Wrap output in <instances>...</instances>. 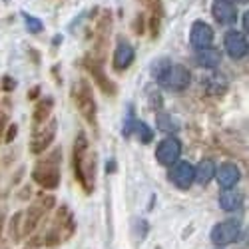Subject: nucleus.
<instances>
[{
  "instance_id": "nucleus-20",
  "label": "nucleus",
  "mask_w": 249,
  "mask_h": 249,
  "mask_svg": "<svg viewBox=\"0 0 249 249\" xmlns=\"http://www.w3.org/2000/svg\"><path fill=\"white\" fill-rule=\"evenodd\" d=\"M196 62H197V66H201L205 70H215L221 64V52L212 48V46L199 48L196 52Z\"/></svg>"
},
{
  "instance_id": "nucleus-8",
  "label": "nucleus",
  "mask_w": 249,
  "mask_h": 249,
  "mask_svg": "<svg viewBox=\"0 0 249 249\" xmlns=\"http://www.w3.org/2000/svg\"><path fill=\"white\" fill-rule=\"evenodd\" d=\"M82 66H84V70L92 76L94 80V84L98 86V90H102L106 96H116L118 94V86H116V82H112L108 78V74L104 72V62L92 58L90 54L82 60Z\"/></svg>"
},
{
  "instance_id": "nucleus-11",
  "label": "nucleus",
  "mask_w": 249,
  "mask_h": 249,
  "mask_svg": "<svg viewBox=\"0 0 249 249\" xmlns=\"http://www.w3.org/2000/svg\"><path fill=\"white\" fill-rule=\"evenodd\" d=\"M179 156H181V142L174 136L163 138L156 148V160L160 165H165V168L174 165L179 160Z\"/></svg>"
},
{
  "instance_id": "nucleus-29",
  "label": "nucleus",
  "mask_w": 249,
  "mask_h": 249,
  "mask_svg": "<svg viewBox=\"0 0 249 249\" xmlns=\"http://www.w3.org/2000/svg\"><path fill=\"white\" fill-rule=\"evenodd\" d=\"M0 88H2L4 92H14L16 90V80L12 76H2V84H0Z\"/></svg>"
},
{
  "instance_id": "nucleus-30",
  "label": "nucleus",
  "mask_w": 249,
  "mask_h": 249,
  "mask_svg": "<svg viewBox=\"0 0 249 249\" xmlns=\"http://www.w3.org/2000/svg\"><path fill=\"white\" fill-rule=\"evenodd\" d=\"M160 20L161 16L160 14H152L150 16V30H152V38H156L160 34Z\"/></svg>"
},
{
  "instance_id": "nucleus-24",
  "label": "nucleus",
  "mask_w": 249,
  "mask_h": 249,
  "mask_svg": "<svg viewBox=\"0 0 249 249\" xmlns=\"http://www.w3.org/2000/svg\"><path fill=\"white\" fill-rule=\"evenodd\" d=\"M205 90L210 94H223L227 90V82L219 76H210L205 78Z\"/></svg>"
},
{
  "instance_id": "nucleus-22",
  "label": "nucleus",
  "mask_w": 249,
  "mask_h": 249,
  "mask_svg": "<svg viewBox=\"0 0 249 249\" xmlns=\"http://www.w3.org/2000/svg\"><path fill=\"white\" fill-rule=\"evenodd\" d=\"M156 126H158V130H160V132L170 134V136L179 132V124H178L170 114H165V112L156 114Z\"/></svg>"
},
{
  "instance_id": "nucleus-6",
  "label": "nucleus",
  "mask_w": 249,
  "mask_h": 249,
  "mask_svg": "<svg viewBox=\"0 0 249 249\" xmlns=\"http://www.w3.org/2000/svg\"><path fill=\"white\" fill-rule=\"evenodd\" d=\"M58 132V120L50 118L48 122L40 124V126H32V136L28 142V150L34 156H42L44 152H48V148L54 143Z\"/></svg>"
},
{
  "instance_id": "nucleus-33",
  "label": "nucleus",
  "mask_w": 249,
  "mask_h": 249,
  "mask_svg": "<svg viewBox=\"0 0 249 249\" xmlns=\"http://www.w3.org/2000/svg\"><path fill=\"white\" fill-rule=\"evenodd\" d=\"M6 126H8V116H6V112L0 110V142H2V138H4Z\"/></svg>"
},
{
  "instance_id": "nucleus-12",
  "label": "nucleus",
  "mask_w": 249,
  "mask_h": 249,
  "mask_svg": "<svg viewBox=\"0 0 249 249\" xmlns=\"http://www.w3.org/2000/svg\"><path fill=\"white\" fill-rule=\"evenodd\" d=\"M168 179L176 185L178 190H190L194 183V165L190 161H176L174 165H170L168 172Z\"/></svg>"
},
{
  "instance_id": "nucleus-23",
  "label": "nucleus",
  "mask_w": 249,
  "mask_h": 249,
  "mask_svg": "<svg viewBox=\"0 0 249 249\" xmlns=\"http://www.w3.org/2000/svg\"><path fill=\"white\" fill-rule=\"evenodd\" d=\"M136 122H138V118H136L134 106H132V104H128L126 118H124V128H122V136H124V138H130V136L134 134V130H136Z\"/></svg>"
},
{
  "instance_id": "nucleus-18",
  "label": "nucleus",
  "mask_w": 249,
  "mask_h": 249,
  "mask_svg": "<svg viewBox=\"0 0 249 249\" xmlns=\"http://www.w3.org/2000/svg\"><path fill=\"white\" fill-rule=\"evenodd\" d=\"M52 112H54V98L52 96L40 98L32 112V126H40V124L48 122L52 118Z\"/></svg>"
},
{
  "instance_id": "nucleus-34",
  "label": "nucleus",
  "mask_w": 249,
  "mask_h": 249,
  "mask_svg": "<svg viewBox=\"0 0 249 249\" xmlns=\"http://www.w3.org/2000/svg\"><path fill=\"white\" fill-rule=\"evenodd\" d=\"M40 96V86H34L30 92H28V100H36Z\"/></svg>"
},
{
  "instance_id": "nucleus-21",
  "label": "nucleus",
  "mask_w": 249,
  "mask_h": 249,
  "mask_svg": "<svg viewBox=\"0 0 249 249\" xmlns=\"http://www.w3.org/2000/svg\"><path fill=\"white\" fill-rule=\"evenodd\" d=\"M215 161L210 160V158H205L201 160L196 168H194V181H197L199 185H207L213 178H215Z\"/></svg>"
},
{
  "instance_id": "nucleus-9",
  "label": "nucleus",
  "mask_w": 249,
  "mask_h": 249,
  "mask_svg": "<svg viewBox=\"0 0 249 249\" xmlns=\"http://www.w3.org/2000/svg\"><path fill=\"white\" fill-rule=\"evenodd\" d=\"M212 243L217 247H225V245H231L241 237V223L239 219L231 217V219H223L219 223H215L212 227Z\"/></svg>"
},
{
  "instance_id": "nucleus-27",
  "label": "nucleus",
  "mask_w": 249,
  "mask_h": 249,
  "mask_svg": "<svg viewBox=\"0 0 249 249\" xmlns=\"http://www.w3.org/2000/svg\"><path fill=\"white\" fill-rule=\"evenodd\" d=\"M20 219H22V212L14 213L12 219H10V239L14 243H18L20 239H22V233H20Z\"/></svg>"
},
{
  "instance_id": "nucleus-7",
  "label": "nucleus",
  "mask_w": 249,
  "mask_h": 249,
  "mask_svg": "<svg viewBox=\"0 0 249 249\" xmlns=\"http://www.w3.org/2000/svg\"><path fill=\"white\" fill-rule=\"evenodd\" d=\"M156 82L161 88H165V90L183 92L185 88L190 86L192 74H190V70L185 68L183 64H172V62H170V66L156 78Z\"/></svg>"
},
{
  "instance_id": "nucleus-28",
  "label": "nucleus",
  "mask_w": 249,
  "mask_h": 249,
  "mask_svg": "<svg viewBox=\"0 0 249 249\" xmlns=\"http://www.w3.org/2000/svg\"><path fill=\"white\" fill-rule=\"evenodd\" d=\"M134 32L140 36V34H143V32H146V18H143V14H138L136 16V20H134Z\"/></svg>"
},
{
  "instance_id": "nucleus-19",
  "label": "nucleus",
  "mask_w": 249,
  "mask_h": 249,
  "mask_svg": "<svg viewBox=\"0 0 249 249\" xmlns=\"http://www.w3.org/2000/svg\"><path fill=\"white\" fill-rule=\"evenodd\" d=\"M219 207L223 212H237L239 207L243 205V194L239 192V190H235V188H227V190H223L221 194H219Z\"/></svg>"
},
{
  "instance_id": "nucleus-13",
  "label": "nucleus",
  "mask_w": 249,
  "mask_h": 249,
  "mask_svg": "<svg viewBox=\"0 0 249 249\" xmlns=\"http://www.w3.org/2000/svg\"><path fill=\"white\" fill-rule=\"evenodd\" d=\"M134 58H136L134 46L128 42L126 38H120L118 44H116V50H114V58H112L114 72H126L134 64Z\"/></svg>"
},
{
  "instance_id": "nucleus-4",
  "label": "nucleus",
  "mask_w": 249,
  "mask_h": 249,
  "mask_svg": "<svg viewBox=\"0 0 249 249\" xmlns=\"http://www.w3.org/2000/svg\"><path fill=\"white\" fill-rule=\"evenodd\" d=\"M70 96H72V102H74L78 114L84 118L86 124H90L94 132H98V106H96L92 84L86 78L76 80L70 88Z\"/></svg>"
},
{
  "instance_id": "nucleus-2",
  "label": "nucleus",
  "mask_w": 249,
  "mask_h": 249,
  "mask_svg": "<svg viewBox=\"0 0 249 249\" xmlns=\"http://www.w3.org/2000/svg\"><path fill=\"white\" fill-rule=\"evenodd\" d=\"M72 174L84 194L94 192L96 183V154L90 152V142L86 132H78L72 146Z\"/></svg>"
},
{
  "instance_id": "nucleus-1",
  "label": "nucleus",
  "mask_w": 249,
  "mask_h": 249,
  "mask_svg": "<svg viewBox=\"0 0 249 249\" xmlns=\"http://www.w3.org/2000/svg\"><path fill=\"white\" fill-rule=\"evenodd\" d=\"M76 233V217L74 213L70 212L68 205H60L58 210L54 212L52 219H50V225L46 227L44 231L40 233H32L30 239H28V247L30 249H52V247H58L62 243H66L74 237Z\"/></svg>"
},
{
  "instance_id": "nucleus-10",
  "label": "nucleus",
  "mask_w": 249,
  "mask_h": 249,
  "mask_svg": "<svg viewBox=\"0 0 249 249\" xmlns=\"http://www.w3.org/2000/svg\"><path fill=\"white\" fill-rule=\"evenodd\" d=\"M110 28H112V16L110 12H104L94 28V44H92V58L104 62L106 58V50H108V38H110Z\"/></svg>"
},
{
  "instance_id": "nucleus-15",
  "label": "nucleus",
  "mask_w": 249,
  "mask_h": 249,
  "mask_svg": "<svg viewBox=\"0 0 249 249\" xmlns=\"http://www.w3.org/2000/svg\"><path fill=\"white\" fill-rule=\"evenodd\" d=\"M212 14L215 22L221 26H231L237 22V8L231 0H213L212 2Z\"/></svg>"
},
{
  "instance_id": "nucleus-5",
  "label": "nucleus",
  "mask_w": 249,
  "mask_h": 249,
  "mask_svg": "<svg viewBox=\"0 0 249 249\" xmlns=\"http://www.w3.org/2000/svg\"><path fill=\"white\" fill-rule=\"evenodd\" d=\"M56 205V197L48 194H40L36 199L28 205V210L22 212V219H20V233L22 237H30L36 227L44 221V217L50 213V210Z\"/></svg>"
},
{
  "instance_id": "nucleus-32",
  "label": "nucleus",
  "mask_w": 249,
  "mask_h": 249,
  "mask_svg": "<svg viewBox=\"0 0 249 249\" xmlns=\"http://www.w3.org/2000/svg\"><path fill=\"white\" fill-rule=\"evenodd\" d=\"M140 2L150 6L152 8V14H160L161 16V4H160V0H140Z\"/></svg>"
},
{
  "instance_id": "nucleus-31",
  "label": "nucleus",
  "mask_w": 249,
  "mask_h": 249,
  "mask_svg": "<svg viewBox=\"0 0 249 249\" xmlns=\"http://www.w3.org/2000/svg\"><path fill=\"white\" fill-rule=\"evenodd\" d=\"M16 134H18V126H16V124H10V126H6V130H4V142L6 143H10L14 138H16Z\"/></svg>"
},
{
  "instance_id": "nucleus-35",
  "label": "nucleus",
  "mask_w": 249,
  "mask_h": 249,
  "mask_svg": "<svg viewBox=\"0 0 249 249\" xmlns=\"http://www.w3.org/2000/svg\"><path fill=\"white\" fill-rule=\"evenodd\" d=\"M2 230H4V210L0 207V235H2Z\"/></svg>"
},
{
  "instance_id": "nucleus-3",
  "label": "nucleus",
  "mask_w": 249,
  "mask_h": 249,
  "mask_svg": "<svg viewBox=\"0 0 249 249\" xmlns=\"http://www.w3.org/2000/svg\"><path fill=\"white\" fill-rule=\"evenodd\" d=\"M60 163H62V150L54 148L50 152H44L34 168H32V181L38 183L42 190H56L60 185L62 174H60Z\"/></svg>"
},
{
  "instance_id": "nucleus-16",
  "label": "nucleus",
  "mask_w": 249,
  "mask_h": 249,
  "mask_svg": "<svg viewBox=\"0 0 249 249\" xmlns=\"http://www.w3.org/2000/svg\"><path fill=\"white\" fill-rule=\"evenodd\" d=\"M190 42L196 50L212 46L213 44V28L207 22H203V20H196L190 30Z\"/></svg>"
},
{
  "instance_id": "nucleus-36",
  "label": "nucleus",
  "mask_w": 249,
  "mask_h": 249,
  "mask_svg": "<svg viewBox=\"0 0 249 249\" xmlns=\"http://www.w3.org/2000/svg\"><path fill=\"white\" fill-rule=\"evenodd\" d=\"M243 32H247V14H243Z\"/></svg>"
},
{
  "instance_id": "nucleus-25",
  "label": "nucleus",
  "mask_w": 249,
  "mask_h": 249,
  "mask_svg": "<svg viewBox=\"0 0 249 249\" xmlns=\"http://www.w3.org/2000/svg\"><path fill=\"white\" fill-rule=\"evenodd\" d=\"M134 134H138V138H140L142 143H152V140H154V130L148 126L146 122H142V120L136 122V130H134Z\"/></svg>"
},
{
  "instance_id": "nucleus-26",
  "label": "nucleus",
  "mask_w": 249,
  "mask_h": 249,
  "mask_svg": "<svg viewBox=\"0 0 249 249\" xmlns=\"http://www.w3.org/2000/svg\"><path fill=\"white\" fill-rule=\"evenodd\" d=\"M22 18H24V24H26V30L30 34H40L44 30V24H42V20L28 14V12H22Z\"/></svg>"
},
{
  "instance_id": "nucleus-37",
  "label": "nucleus",
  "mask_w": 249,
  "mask_h": 249,
  "mask_svg": "<svg viewBox=\"0 0 249 249\" xmlns=\"http://www.w3.org/2000/svg\"><path fill=\"white\" fill-rule=\"evenodd\" d=\"M231 2H237V4H247V0H231Z\"/></svg>"
},
{
  "instance_id": "nucleus-14",
  "label": "nucleus",
  "mask_w": 249,
  "mask_h": 249,
  "mask_svg": "<svg viewBox=\"0 0 249 249\" xmlns=\"http://www.w3.org/2000/svg\"><path fill=\"white\" fill-rule=\"evenodd\" d=\"M223 46H225V52L230 54V58L233 60H241L247 56V38L243 32L239 30H230L225 32L223 36Z\"/></svg>"
},
{
  "instance_id": "nucleus-17",
  "label": "nucleus",
  "mask_w": 249,
  "mask_h": 249,
  "mask_svg": "<svg viewBox=\"0 0 249 249\" xmlns=\"http://www.w3.org/2000/svg\"><path fill=\"white\" fill-rule=\"evenodd\" d=\"M215 178H217V183L221 190H227V188H235L241 179V172L237 168V163L233 161H223L219 168H215Z\"/></svg>"
}]
</instances>
